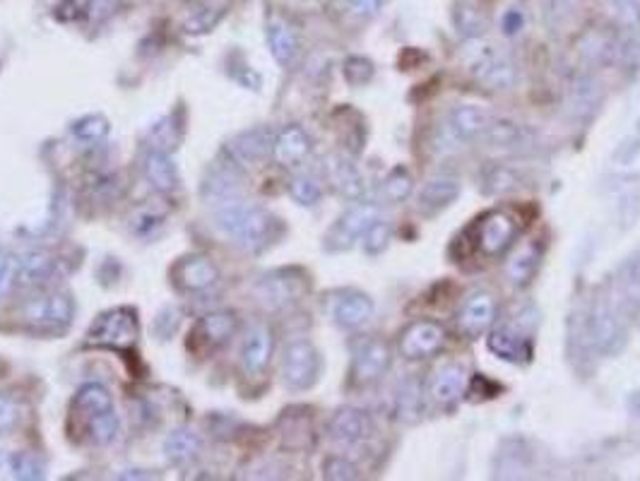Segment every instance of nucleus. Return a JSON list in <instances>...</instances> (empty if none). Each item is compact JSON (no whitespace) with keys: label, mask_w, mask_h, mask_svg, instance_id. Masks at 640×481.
Wrapping results in <instances>:
<instances>
[{"label":"nucleus","mask_w":640,"mask_h":481,"mask_svg":"<svg viewBox=\"0 0 640 481\" xmlns=\"http://www.w3.org/2000/svg\"><path fill=\"white\" fill-rule=\"evenodd\" d=\"M217 229L248 253H263L284 234L280 217L260 205L227 200L215 215Z\"/></svg>","instance_id":"nucleus-1"},{"label":"nucleus","mask_w":640,"mask_h":481,"mask_svg":"<svg viewBox=\"0 0 640 481\" xmlns=\"http://www.w3.org/2000/svg\"><path fill=\"white\" fill-rule=\"evenodd\" d=\"M13 477L17 479H41L44 477V465L32 453H17L8 460Z\"/></svg>","instance_id":"nucleus-46"},{"label":"nucleus","mask_w":640,"mask_h":481,"mask_svg":"<svg viewBox=\"0 0 640 481\" xmlns=\"http://www.w3.org/2000/svg\"><path fill=\"white\" fill-rule=\"evenodd\" d=\"M268 44L272 56L280 65H289L299 53V37L287 22L282 20H272L268 25Z\"/></svg>","instance_id":"nucleus-31"},{"label":"nucleus","mask_w":640,"mask_h":481,"mask_svg":"<svg viewBox=\"0 0 640 481\" xmlns=\"http://www.w3.org/2000/svg\"><path fill=\"white\" fill-rule=\"evenodd\" d=\"M219 17H222V10H203V13L195 15L193 20H188L186 32H191V34L210 32V29L219 22Z\"/></svg>","instance_id":"nucleus-54"},{"label":"nucleus","mask_w":640,"mask_h":481,"mask_svg":"<svg viewBox=\"0 0 640 481\" xmlns=\"http://www.w3.org/2000/svg\"><path fill=\"white\" fill-rule=\"evenodd\" d=\"M373 316V301L361 292H345L333 306V318L340 328L359 330Z\"/></svg>","instance_id":"nucleus-27"},{"label":"nucleus","mask_w":640,"mask_h":481,"mask_svg":"<svg viewBox=\"0 0 640 481\" xmlns=\"http://www.w3.org/2000/svg\"><path fill=\"white\" fill-rule=\"evenodd\" d=\"M17 419H20V409H17V402L10 400V397L0 395V433L13 431L17 426Z\"/></svg>","instance_id":"nucleus-53"},{"label":"nucleus","mask_w":640,"mask_h":481,"mask_svg":"<svg viewBox=\"0 0 640 481\" xmlns=\"http://www.w3.org/2000/svg\"><path fill=\"white\" fill-rule=\"evenodd\" d=\"M518 234V222H515L508 212L494 210L479 219L477 231H474V241H477L479 253L487 255V258H499V255H503L513 246Z\"/></svg>","instance_id":"nucleus-8"},{"label":"nucleus","mask_w":640,"mask_h":481,"mask_svg":"<svg viewBox=\"0 0 640 481\" xmlns=\"http://www.w3.org/2000/svg\"><path fill=\"white\" fill-rule=\"evenodd\" d=\"M619 313L640 328V258L626 260L616 275Z\"/></svg>","instance_id":"nucleus-17"},{"label":"nucleus","mask_w":640,"mask_h":481,"mask_svg":"<svg viewBox=\"0 0 640 481\" xmlns=\"http://www.w3.org/2000/svg\"><path fill=\"white\" fill-rule=\"evenodd\" d=\"M626 409L633 419L640 421V390H633L626 400Z\"/></svg>","instance_id":"nucleus-57"},{"label":"nucleus","mask_w":640,"mask_h":481,"mask_svg":"<svg viewBox=\"0 0 640 481\" xmlns=\"http://www.w3.org/2000/svg\"><path fill=\"white\" fill-rule=\"evenodd\" d=\"M378 219V207L361 203L352 210H347L345 215L335 222V227L325 236V251H347L352 248V243L364 236V231L371 227Z\"/></svg>","instance_id":"nucleus-9"},{"label":"nucleus","mask_w":640,"mask_h":481,"mask_svg":"<svg viewBox=\"0 0 640 481\" xmlns=\"http://www.w3.org/2000/svg\"><path fill=\"white\" fill-rule=\"evenodd\" d=\"M58 265L61 260L53 258L51 253L37 251L29 253L25 258H20V267H17V284L20 287H46L51 284L58 275Z\"/></svg>","instance_id":"nucleus-24"},{"label":"nucleus","mask_w":640,"mask_h":481,"mask_svg":"<svg viewBox=\"0 0 640 481\" xmlns=\"http://www.w3.org/2000/svg\"><path fill=\"white\" fill-rule=\"evenodd\" d=\"M496 316H499V306H496L494 296L487 292H479L470 296V299L465 301V306L460 308L458 325L465 335L482 337L484 332L496 323Z\"/></svg>","instance_id":"nucleus-14"},{"label":"nucleus","mask_w":640,"mask_h":481,"mask_svg":"<svg viewBox=\"0 0 640 481\" xmlns=\"http://www.w3.org/2000/svg\"><path fill=\"white\" fill-rule=\"evenodd\" d=\"M162 219H164V212H154V210H150V207H140V210L135 212L130 227L138 231V234H145V231L159 227V224H162Z\"/></svg>","instance_id":"nucleus-51"},{"label":"nucleus","mask_w":640,"mask_h":481,"mask_svg":"<svg viewBox=\"0 0 640 481\" xmlns=\"http://www.w3.org/2000/svg\"><path fill=\"white\" fill-rule=\"evenodd\" d=\"M140 335L138 311L130 306H118L111 311H104L102 316L92 323L87 332V344L92 347H106L116 349V352H126L133 349Z\"/></svg>","instance_id":"nucleus-2"},{"label":"nucleus","mask_w":640,"mask_h":481,"mask_svg":"<svg viewBox=\"0 0 640 481\" xmlns=\"http://www.w3.org/2000/svg\"><path fill=\"white\" fill-rule=\"evenodd\" d=\"M496 460H503L496 462V477H518L515 472H523V469H527V465H530L532 460V453L527 450V443L520 441L518 438V450H511V443H506V450L503 453H499V457Z\"/></svg>","instance_id":"nucleus-38"},{"label":"nucleus","mask_w":640,"mask_h":481,"mask_svg":"<svg viewBox=\"0 0 640 481\" xmlns=\"http://www.w3.org/2000/svg\"><path fill=\"white\" fill-rule=\"evenodd\" d=\"M85 433H87V438H90V443H94V445H106V443L114 441L116 433H118L116 409L94 417L90 424L85 426Z\"/></svg>","instance_id":"nucleus-40"},{"label":"nucleus","mask_w":640,"mask_h":481,"mask_svg":"<svg viewBox=\"0 0 640 481\" xmlns=\"http://www.w3.org/2000/svg\"><path fill=\"white\" fill-rule=\"evenodd\" d=\"M414 190V181L412 174L405 169V166H395L388 176H385L381 193L388 203H405L407 198L412 195Z\"/></svg>","instance_id":"nucleus-37"},{"label":"nucleus","mask_w":640,"mask_h":481,"mask_svg":"<svg viewBox=\"0 0 640 481\" xmlns=\"http://www.w3.org/2000/svg\"><path fill=\"white\" fill-rule=\"evenodd\" d=\"M491 118L487 111L479 109V106H458V109H453V114H450L448 118V130L453 133V138L458 142H472L477 138H484V133H487L489 126H491Z\"/></svg>","instance_id":"nucleus-23"},{"label":"nucleus","mask_w":640,"mask_h":481,"mask_svg":"<svg viewBox=\"0 0 640 481\" xmlns=\"http://www.w3.org/2000/svg\"><path fill=\"white\" fill-rule=\"evenodd\" d=\"M460 183L455 178H431L419 190L417 205L422 215H438L460 198Z\"/></svg>","instance_id":"nucleus-26"},{"label":"nucleus","mask_w":640,"mask_h":481,"mask_svg":"<svg viewBox=\"0 0 640 481\" xmlns=\"http://www.w3.org/2000/svg\"><path fill=\"white\" fill-rule=\"evenodd\" d=\"M453 25L458 29L460 37L465 39L482 37L484 29H487V20H484L482 8H479L477 0H455Z\"/></svg>","instance_id":"nucleus-32"},{"label":"nucleus","mask_w":640,"mask_h":481,"mask_svg":"<svg viewBox=\"0 0 640 481\" xmlns=\"http://www.w3.org/2000/svg\"><path fill=\"white\" fill-rule=\"evenodd\" d=\"M539 263H542V253H539V248L525 246L523 251H518L511 260H508L506 275L515 287H525V284H530L532 277L537 275Z\"/></svg>","instance_id":"nucleus-33"},{"label":"nucleus","mask_w":640,"mask_h":481,"mask_svg":"<svg viewBox=\"0 0 640 481\" xmlns=\"http://www.w3.org/2000/svg\"><path fill=\"white\" fill-rule=\"evenodd\" d=\"M169 277L181 292H203L217 282L219 270L207 255H186V258L176 260Z\"/></svg>","instance_id":"nucleus-11"},{"label":"nucleus","mask_w":640,"mask_h":481,"mask_svg":"<svg viewBox=\"0 0 640 481\" xmlns=\"http://www.w3.org/2000/svg\"><path fill=\"white\" fill-rule=\"evenodd\" d=\"M446 342V332L434 320H417L400 337V354L410 361L429 359Z\"/></svg>","instance_id":"nucleus-12"},{"label":"nucleus","mask_w":640,"mask_h":481,"mask_svg":"<svg viewBox=\"0 0 640 481\" xmlns=\"http://www.w3.org/2000/svg\"><path fill=\"white\" fill-rule=\"evenodd\" d=\"M304 3H308V0H304Z\"/></svg>","instance_id":"nucleus-59"},{"label":"nucleus","mask_w":640,"mask_h":481,"mask_svg":"<svg viewBox=\"0 0 640 481\" xmlns=\"http://www.w3.org/2000/svg\"><path fill=\"white\" fill-rule=\"evenodd\" d=\"M87 8H90V0H63L56 8V17L63 22L82 20L87 17Z\"/></svg>","instance_id":"nucleus-52"},{"label":"nucleus","mask_w":640,"mask_h":481,"mask_svg":"<svg viewBox=\"0 0 640 481\" xmlns=\"http://www.w3.org/2000/svg\"><path fill=\"white\" fill-rule=\"evenodd\" d=\"M289 195L294 198V203L301 207H313L318 205V200L323 198V188L313 176H296L289 183Z\"/></svg>","instance_id":"nucleus-41"},{"label":"nucleus","mask_w":640,"mask_h":481,"mask_svg":"<svg viewBox=\"0 0 640 481\" xmlns=\"http://www.w3.org/2000/svg\"><path fill=\"white\" fill-rule=\"evenodd\" d=\"M239 330V318L231 311H215L207 313L195 323V328L188 337V349L198 356L217 352L219 347H224L231 337Z\"/></svg>","instance_id":"nucleus-7"},{"label":"nucleus","mask_w":640,"mask_h":481,"mask_svg":"<svg viewBox=\"0 0 640 481\" xmlns=\"http://www.w3.org/2000/svg\"><path fill=\"white\" fill-rule=\"evenodd\" d=\"M236 183H239V171L234 166H222L210 174V181H205L203 193H210L212 198H231L236 193Z\"/></svg>","instance_id":"nucleus-39"},{"label":"nucleus","mask_w":640,"mask_h":481,"mask_svg":"<svg viewBox=\"0 0 640 481\" xmlns=\"http://www.w3.org/2000/svg\"><path fill=\"white\" fill-rule=\"evenodd\" d=\"M467 383H470V376H467L465 366L446 364L434 373V380H431V397H434L438 405H453V402H458L460 397L465 395Z\"/></svg>","instance_id":"nucleus-25"},{"label":"nucleus","mask_w":640,"mask_h":481,"mask_svg":"<svg viewBox=\"0 0 640 481\" xmlns=\"http://www.w3.org/2000/svg\"><path fill=\"white\" fill-rule=\"evenodd\" d=\"M467 70H470L474 80L482 87L496 89H513L518 82V68L508 56H503L501 51H496V46L482 44L477 49H470L467 53Z\"/></svg>","instance_id":"nucleus-3"},{"label":"nucleus","mask_w":640,"mask_h":481,"mask_svg":"<svg viewBox=\"0 0 640 481\" xmlns=\"http://www.w3.org/2000/svg\"><path fill=\"white\" fill-rule=\"evenodd\" d=\"M17 267H20V258L0 248V299L17 284Z\"/></svg>","instance_id":"nucleus-49"},{"label":"nucleus","mask_w":640,"mask_h":481,"mask_svg":"<svg viewBox=\"0 0 640 481\" xmlns=\"http://www.w3.org/2000/svg\"><path fill=\"white\" fill-rule=\"evenodd\" d=\"M73 135L85 142H99L109 135V121L99 114H90L73 123Z\"/></svg>","instance_id":"nucleus-43"},{"label":"nucleus","mask_w":640,"mask_h":481,"mask_svg":"<svg viewBox=\"0 0 640 481\" xmlns=\"http://www.w3.org/2000/svg\"><path fill=\"white\" fill-rule=\"evenodd\" d=\"M275 352V337L268 325H256L248 337L244 340V349H241V366L248 376H260L265 371Z\"/></svg>","instance_id":"nucleus-21"},{"label":"nucleus","mask_w":640,"mask_h":481,"mask_svg":"<svg viewBox=\"0 0 640 481\" xmlns=\"http://www.w3.org/2000/svg\"><path fill=\"white\" fill-rule=\"evenodd\" d=\"M323 171L325 178L330 181V186L340 195H345V198L359 200L361 195H364V176H361V171L349 162V159L340 157V154H330V157H325Z\"/></svg>","instance_id":"nucleus-20"},{"label":"nucleus","mask_w":640,"mask_h":481,"mask_svg":"<svg viewBox=\"0 0 640 481\" xmlns=\"http://www.w3.org/2000/svg\"><path fill=\"white\" fill-rule=\"evenodd\" d=\"M320 368H323V361H320L318 349L313 347L311 342L296 340L284 349L282 378L287 388L292 390L313 388L320 378Z\"/></svg>","instance_id":"nucleus-6"},{"label":"nucleus","mask_w":640,"mask_h":481,"mask_svg":"<svg viewBox=\"0 0 640 481\" xmlns=\"http://www.w3.org/2000/svg\"><path fill=\"white\" fill-rule=\"evenodd\" d=\"M494 147H503V150H513V147H523L527 140V130L513 121H491L487 133H484Z\"/></svg>","instance_id":"nucleus-36"},{"label":"nucleus","mask_w":640,"mask_h":481,"mask_svg":"<svg viewBox=\"0 0 640 481\" xmlns=\"http://www.w3.org/2000/svg\"><path fill=\"white\" fill-rule=\"evenodd\" d=\"M373 433V421L364 409L342 407L330 419V438L340 445H357Z\"/></svg>","instance_id":"nucleus-16"},{"label":"nucleus","mask_w":640,"mask_h":481,"mask_svg":"<svg viewBox=\"0 0 640 481\" xmlns=\"http://www.w3.org/2000/svg\"><path fill=\"white\" fill-rule=\"evenodd\" d=\"M22 318L37 332H63L73 323L75 304L65 292L41 294L22 306Z\"/></svg>","instance_id":"nucleus-5"},{"label":"nucleus","mask_w":640,"mask_h":481,"mask_svg":"<svg viewBox=\"0 0 640 481\" xmlns=\"http://www.w3.org/2000/svg\"><path fill=\"white\" fill-rule=\"evenodd\" d=\"M484 186L482 190L487 195H501V193H511L520 186V178L513 169H506V166H494L487 176H484Z\"/></svg>","instance_id":"nucleus-42"},{"label":"nucleus","mask_w":640,"mask_h":481,"mask_svg":"<svg viewBox=\"0 0 640 481\" xmlns=\"http://www.w3.org/2000/svg\"><path fill=\"white\" fill-rule=\"evenodd\" d=\"M385 0H347L349 10H352L354 15L359 17H366V20H371V17H376L378 13H381Z\"/></svg>","instance_id":"nucleus-55"},{"label":"nucleus","mask_w":640,"mask_h":481,"mask_svg":"<svg viewBox=\"0 0 640 481\" xmlns=\"http://www.w3.org/2000/svg\"><path fill=\"white\" fill-rule=\"evenodd\" d=\"M272 145H275V133L270 128H251L231 138L227 152L234 162L256 164L272 154Z\"/></svg>","instance_id":"nucleus-15"},{"label":"nucleus","mask_w":640,"mask_h":481,"mask_svg":"<svg viewBox=\"0 0 640 481\" xmlns=\"http://www.w3.org/2000/svg\"><path fill=\"white\" fill-rule=\"evenodd\" d=\"M523 27H525V15L520 13L518 8L506 10V15H503L501 20V32L506 34V37H515Z\"/></svg>","instance_id":"nucleus-56"},{"label":"nucleus","mask_w":640,"mask_h":481,"mask_svg":"<svg viewBox=\"0 0 640 481\" xmlns=\"http://www.w3.org/2000/svg\"><path fill=\"white\" fill-rule=\"evenodd\" d=\"M489 352L508 364H525L530 359L532 347L530 337L523 330H515L513 325H501L487 337Z\"/></svg>","instance_id":"nucleus-19"},{"label":"nucleus","mask_w":640,"mask_h":481,"mask_svg":"<svg viewBox=\"0 0 640 481\" xmlns=\"http://www.w3.org/2000/svg\"><path fill=\"white\" fill-rule=\"evenodd\" d=\"M390 236H393L390 224L383 222V219H376V222L364 231V236H361V239H364V251L369 255H381L385 248H388Z\"/></svg>","instance_id":"nucleus-44"},{"label":"nucleus","mask_w":640,"mask_h":481,"mask_svg":"<svg viewBox=\"0 0 640 481\" xmlns=\"http://www.w3.org/2000/svg\"><path fill=\"white\" fill-rule=\"evenodd\" d=\"M203 453V438L191 429H176L164 438V457L174 467H186Z\"/></svg>","instance_id":"nucleus-29"},{"label":"nucleus","mask_w":640,"mask_h":481,"mask_svg":"<svg viewBox=\"0 0 640 481\" xmlns=\"http://www.w3.org/2000/svg\"><path fill=\"white\" fill-rule=\"evenodd\" d=\"M311 154V138L301 126L282 128L280 133L275 135V145H272V157L280 166H287V169H294V166L304 164V159Z\"/></svg>","instance_id":"nucleus-22"},{"label":"nucleus","mask_w":640,"mask_h":481,"mask_svg":"<svg viewBox=\"0 0 640 481\" xmlns=\"http://www.w3.org/2000/svg\"><path fill=\"white\" fill-rule=\"evenodd\" d=\"M422 409H424L422 388H419L417 380L407 378L405 383L400 385V390H397V400H395L397 419L405 421V424H414V421L422 419Z\"/></svg>","instance_id":"nucleus-34"},{"label":"nucleus","mask_w":640,"mask_h":481,"mask_svg":"<svg viewBox=\"0 0 640 481\" xmlns=\"http://www.w3.org/2000/svg\"><path fill=\"white\" fill-rule=\"evenodd\" d=\"M118 8H121V0H90L85 20H90L92 25H102Z\"/></svg>","instance_id":"nucleus-50"},{"label":"nucleus","mask_w":640,"mask_h":481,"mask_svg":"<svg viewBox=\"0 0 640 481\" xmlns=\"http://www.w3.org/2000/svg\"><path fill=\"white\" fill-rule=\"evenodd\" d=\"M342 73H345V80L352 87H364V85H369V82L373 80V73H376V68H373V63L369 61V58L352 56V58H347V61H345V68H342Z\"/></svg>","instance_id":"nucleus-45"},{"label":"nucleus","mask_w":640,"mask_h":481,"mask_svg":"<svg viewBox=\"0 0 640 481\" xmlns=\"http://www.w3.org/2000/svg\"><path fill=\"white\" fill-rule=\"evenodd\" d=\"M0 465H3V453H0Z\"/></svg>","instance_id":"nucleus-58"},{"label":"nucleus","mask_w":640,"mask_h":481,"mask_svg":"<svg viewBox=\"0 0 640 481\" xmlns=\"http://www.w3.org/2000/svg\"><path fill=\"white\" fill-rule=\"evenodd\" d=\"M183 133H186V111L176 109L174 114L159 118L147 133V147L157 152H174L181 145Z\"/></svg>","instance_id":"nucleus-28"},{"label":"nucleus","mask_w":640,"mask_h":481,"mask_svg":"<svg viewBox=\"0 0 640 481\" xmlns=\"http://www.w3.org/2000/svg\"><path fill=\"white\" fill-rule=\"evenodd\" d=\"M142 171H145V178L157 193H171V190H176V186H179V174H176V166L167 152H147L145 162H142Z\"/></svg>","instance_id":"nucleus-30"},{"label":"nucleus","mask_w":640,"mask_h":481,"mask_svg":"<svg viewBox=\"0 0 640 481\" xmlns=\"http://www.w3.org/2000/svg\"><path fill=\"white\" fill-rule=\"evenodd\" d=\"M597 106H600V87H597V82L588 75H580L578 80H573L571 109L576 111L580 118H588L595 114Z\"/></svg>","instance_id":"nucleus-35"},{"label":"nucleus","mask_w":640,"mask_h":481,"mask_svg":"<svg viewBox=\"0 0 640 481\" xmlns=\"http://www.w3.org/2000/svg\"><path fill=\"white\" fill-rule=\"evenodd\" d=\"M323 477L333 481H352L359 479V469L349 460H345V457L333 455L323 462Z\"/></svg>","instance_id":"nucleus-48"},{"label":"nucleus","mask_w":640,"mask_h":481,"mask_svg":"<svg viewBox=\"0 0 640 481\" xmlns=\"http://www.w3.org/2000/svg\"><path fill=\"white\" fill-rule=\"evenodd\" d=\"M588 323V337L595 354L619 356L628 344L626 318L609 304H597L585 318Z\"/></svg>","instance_id":"nucleus-4"},{"label":"nucleus","mask_w":640,"mask_h":481,"mask_svg":"<svg viewBox=\"0 0 640 481\" xmlns=\"http://www.w3.org/2000/svg\"><path fill=\"white\" fill-rule=\"evenodd\" d=\"M390 359H393V354H390V347L383 340H366L357 344L352 364L354 380L361 385L376 383L390 368Z\"/></svg>","instance_id":"nucleus-13"},{"label":"nucleus","mask_w":640,"mask_h":481,"mask_svg":"<svg viewBox=\"0 0 640 481\" xmlns=\"http://www.w3.org/2000/svg\"><path fill=\"white\" fill-rule=\"evenodd\" d=\"M609 8L621 27L636 29L640 25V0H609Z\"/></svg>","instance_id":"nucleus-47"},{"label":"nucleus","mask_w":640,"mask_h":481,"mask_svg":"<svg viewBox=\"0 0 640 481\" xmlns=\"http://www.w3.org/2000/svg\"><path fill=\"white\" fill-rule=\"evenodd\" d=\"M111 409H114V400H111L109 390L99 383H87L75 393L73 407H70V417H73L77 426L85 429L94 417L111 412Z\"/></svg>","instance_id":"nucleus-18"},{"label":"nucleus","mask_w":640,"mask_h":481,"mask_svg":"<svg viewBox=\"0 0 640 481\" xmlns=\"http://www.w3.org/2000/svg\"><path fill=\"white\" fill-rule=\"evenodd\" d=\"M306 284L301 277H294V270H277L265 275L256 284V296L263 306L280 311V308L292 306L304 294Z\"/></svg>","instance_id":"nucleus-10"}]
</instances>
